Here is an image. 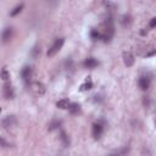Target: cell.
<instances>
[{
	"label": "cell",
	"mask_w": 156,
	"mask_h": 156,
	"mask_svg": "<svg viewBox=\"0 0 156 156\" xmlns=\"http://www.w3.org/2000/svg\"><path fill=\"white\" fill-rule=\"evenodd\" d=\"M21 76H22V79H23L26 83L29 82L30 78H32V76H33V69H32V67H29V66L23 67L22 71H21Z\"/></svg>",
	"instance_id": "obj_6"
},
{
	"label": "cell",
	"mask_w": 156,
	"mask_h": 156,
	"mask_svg": "<svg viewBox=\"0 0 156 156\" xmlns=\"http://www.w3.org/2000/svg\"><path fill=\"white\" fill-rule=\"evenodd\" d=\"M30 89H32V91L35 93L37 95H43V94L45 93V85H44L43 83H40V82H34V83H32Z\"/></svg>",
	"instance_id": "obj_5"
},
{
	"label": "cell",
	"mask_w": 156,
	"mask_h": 156,
	"mask_svg": "<svg viewBox=\"0 0 156 156\" xmlns=\"http://www.w3.org/2000/svg\"><path fill=\"white\" fill-rule=\"evenodd\" d=\"M91 88H93V83H91V80H90V79H87V82H85L84 84H82V85H80V90H82V91L90 90Z\"/></svg>",
	"instance_id": "obj_14"
},
{
	"label": "cell",
	"mask_w": 156,
	"mask_h": 156,
	"mask_svg": "<svg viewBox=\"0 0 156 156\" xmlns=\"http://www.w3.org/2000/svg\"><path fill=\"white\" fill-rule=\"evenodd\" d=\"M149 26H150V28H155V27H156V17H154V18L150 20Z\"/></svg>",
	"instance_id": "obj_19"
},
{
	"label": "cell",
	"mask_w": 156,
	"mask_h": 156,
	"mask_svg": "<svg viewBox=\"0 0 156 156\" xmlns=\"http://www.w3.org/2000/svg\"><path fill=\"white\" fill-rule=\"evenodd\" d=\"M68 110H69V112H71V113L76 115V113H78V112L80 111V105H79V104H77V102H72V104L69 105Z\"/></svg>",
	"instance_id": "obj_13"
},
{
	"label": "cell",
	"mask_w": 156,
	"mask_h": 156,
	"mask_svg": "<svg viewBox=\"0 0 156 156\" xmlns=\"http://www.w3.org/2000/svg\"><path fill=\"white\" fill-rule=\"evenodd\" d=\"M22 9H23V4L17 5V6H16V7H15V9H13L11 12H10V15H11L12 17H15V16H17V15H18V13L22 11Z\"/></svg>",
	"instance_id": "obj_17"
},
{
	"label": "cell",
	"mask_w": 156,
	"mask_h": 156,
	"mask_svg": "<svg viewBox=\"0 0 156 156\" xmlns=\"http://www.w3.org/2000/svg\"><path fill=\"white\" fill-rule=\"evenodd\" d=\"M1 124H2V127L5 129H10V128H12V127H15L17 124V119H16L15 116H6V117L2 118Z\"/></svg>",
	"instance_id": "obj_4"
},
{
	"label": "cell",
	"mask_w": 156,
	"mask_h": 156,
	"mask_svg": "<svg viewBox=\"0 0 156 156\" xmlns=\"http://www.w3.org/2000/svg\"><path fill=\"white\" fill-rule=\"evenodd\" d=\"M138 84H139V88H140L141 90H147V89L150 88L151 80H150V78H149V77L143 76V77H140V78H139Z\"/></svg>",
	"instance_id": "obj_9"
},
{
	"label": "cell",
	"mask_w": 156,
	"mask_h": 156,
	"mask_svg": "<svg viewBox=\"0 0 156 156\" xmlns=\"http://www.w3.org/2000/svg\"><path fill=\"white\" fill-rule=\"evenodd\" d=\"M1 78L4 79V80H7L9 78H10V74H9V72H7V69L4 67L2 68V71H1Z\"/></svg>",
	"instance_id": "obj_18"
},
{
	"label": "cell",
	"mask_w": 156,
	"mask_h": 156,
	"mask_svg": "<svg viewBox=\"0 0 156 156\" xmlns=\"http://www.w3.org/2000/svg\"><path fill=\"white\" fill-rule=\"evenodd\" d=\"M2 95L6 100H10V99L15 98V91H13V88L10 83H5L2 85Z\"/></svg>",
	"instance_id": "obj_3"
},
{
	"label": "cell",
	"mask_w": 156,
	"mask_h": 156,
	"mask_svg": "<svg viewBox=\"0 0 156 156\" xmlns=\"http://www.w3.org/2000/svg\"><path fill=\"white\" fill-rule=\"evenodd\" d=\"M123 62L127 67H132L134 65V56L130 51H124L123 52Z\"/></svg>",
	"instance_id": "obj_8"
},
{
	"label": "cell",
	"mask_w": 156,
	"mask_h": 156,
	"mask_svg": "<svg viewBox=\"0 0 156 156\" xmlns=\"http://www.w3.org/2000/svg\"><path fill=\"white\" fill-rule=\"evenodd\" d=\"M90 37H91L93 40H99V39H101V33H100L98 29H91Z\"/></svg>",
	"instance_id": "obj_16"
},
{
	"label": "cell",
	"mask_w": 156,
	"mask_h": 156,
	"mask_svg": "<svg viewBox=\"0 0 156 156\" xmlns=\"http://www.w3.org/2000/svg\"><path fill=\"white\" fill-rule=\"evenodd\" d=\"M63 43H65V39H63V38H57V39L52 43V45L49 48V50H48V52H46L48 57H52L54 55H56V54L61 50Z\"/></svg>",
	"instance_id": "obj_2"
},
{
	"label": "cell",
	"mask_w": 156,
	"mask_h": 156,
	"mask_svg": "<svg viewBox=\"0 0 156 156\" xmlns=\"http://www.w3.org/2000/svg\"><path fill=\"white\" fill-rule=\"evenodd\" d=\"M60 139H61V141H62V144H63L65 147H67V146L69 145V139H68V136H67V134H66L65 132H61Z\"/></svg>",
	"instance_id": "obj_15"
},
{
	"label": "cell",
	"mask_w": 156,
	"mask_h": 156,
	"mask_svg": "<svg viewBox=\"0 0 156 156\" xmlns=\"http://www.w3.org/2000/svg\"><path fill=\"white\" fill-rule=\"evenodd\" d=\"M155 123H156V122H155Z\"/></svg>",
	"instance_id": "obj_21"
},
{
	"label": "cell",
	"mask_w": 156,
	"mask_h": 156,
	"mask_svg": "<svg viewBox=\"0 0 156 156\" xmlns=\"http://www.w3.org/2000/svg\"><path fill=\"white\" fill-rule=\"evenodd\" d=\"M84 66L87 68H95L98 66V61L95 58H93V57H89V58H87L84 61Z\"/></svg>",
	"instance_id": "obj_12"
},
{
	"label": "cell",
	"mask_w": 156,
	"mask_h": 156,
	"mask_svg": "<svg viewBox=\"0 0 156 156\" xmlns=\"http://www.w3.org/2000/svg\"><path fill=\"white\" fill-rule=\"evenodd\" d=\"M48 1H56V0H48Z\"/></svg>",
	"instance_id": "obj_20"
},
{
	"label": "cell",
	"mask_w": 156,
	"mask_h": 156,
	"mask_svg": "<svg viewBox=\"0 0 156 156\" xmlns=\"http://www.w3.org/2000/svg\"><path fill=\"white\" fill-rule=\"evenodd\" d=\"M12 34H13V29H12L11 27H6V28L2 30V34H1L2 43H7V41L12 38Z\"/></svg>",
	"instance_id": "obj_10"
},
{
	"label": "cell",
	"mask_w": 156,
	"mask_h": 156,
	"mask_svg": "<svg viewBox=\"0 0 156 156\" xmlns=\"http://www.w3.org/2000/svg\"><path fill=\"white\" fill-rule=\"evenodd\" d=\"M69 105H71V102H69L68 99H61V100H58L57 104H56V106H57L58 108H61V110H66V108H68Z\"/></svg>",
	"instance_id": "obj_11"
},
{
	"label": "cell",
	"mask_w": 156,
	"mask_h": 156,
	"mask_svg": "<svg viewBox=\"0 0 156 156\" xmlns=\"http://www.w3.org/2000/svg\"><path fill=\"white\" fill-rule=\"evenodd\" d=\"M93 136L95 138V139H99L101 135H102V133H104V126L101 124V123H94L93 124Z\"/></svg>",
	"instance_id": "obj_7"
},
{
	"label": "cell",
	"mask_w": 156,
	"mask_h": 156,
	"mask_svg": "<svg viewBox=\"0 0 156 156\" xmlns=\"http://www.w3.org/2000/svg\"><path fill=\"white\" fill-rule=\"evenodd\" d=\"M113 34H115L113 21H112L111 18H107V20L105 21V23H104V30H102V33H101V39H102L105 43H107V41H110V40L112 39Z\"/></svg>",
	"instance_id": "obj_1"
}]
</instances>
